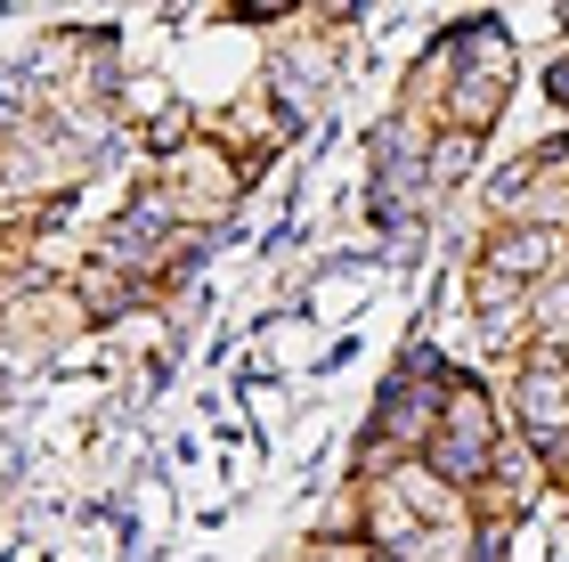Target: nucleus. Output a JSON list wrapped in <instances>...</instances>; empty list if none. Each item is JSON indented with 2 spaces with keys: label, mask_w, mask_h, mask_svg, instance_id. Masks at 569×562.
Segmentation results:
<instances>
[{
  "label": "nucleus",
  "mask_w": 569,
  "mask_h": 562,
  "mask_svg": "<svg viewBox=\"0 0 569 562\" xmlns=\"http://www.w3.org/2000/svg\"><path fill=\"white\" fill-rule=\"evenodd\" d=\"M546 98H553V107H569V58L546 66Z\"/></svg>",
  "instance_id": "20e7f679"
},
{
  "label": "nucleus",
  "mask_w": 569,
  "mask_h": 562,
  "mask_svg": "<svg viewBox=\"0 0 569 562\" xmlns=\"http://www.w3.org/2000/svg\"><path fill=\"white\" fill-rule=\"evenodd\" d=\"M284 9H293V0H244L237 17H284Z\"/></svg>",
  "instance_id": "39448f33"
},
{
  "label": "nucleus",
  "mask_w": 569,
  "mask_h": 562,
  "mask_svg": "<svg viewBox=\"0 0 569 562\" xmlns=\"http://www.w3.org/2000/svg\"><path fill=\"white\" fill-rule=\"evenodd\" d=\"M561 228H529V220H497L480 237V269L488 277H512V286H537V277H546L553 262H561Z\"/></svg>",
  "instance_id": "f03ea898"
},
{
  "label": "nucleus",
  "mask_w": 569,
  "mask_h": 562,
  "mask_svg": "<svg viewBox=\"0 0 569 562\" xmlns=\"http://www.w3.org/2000/svg\"><path fill=\"white\" fill-rule=\"evenodd\" d=\"M512 416H521L529 448H546V441H561V432H569V351H561V343H537V351H529L521 383H512Z\"/></svg>",
  "instance_id": "f257e3e1"
},
{
  "label": "nucleus",
  "mask_w": 569,
  "mask_h": 562,
  "mask_svg": "<svg viewBox=\"0 0 569 562\" xmlns=\"http://www.w3.org/2000/svg\"><path fill=\"white\" fill-rule=\"evenodd\" d=\"M472 164H480V131H431V156H423L431 188H456Z\"/></svg>",
  "instance_id": "7ed1b4c3"
}]
</instances>
